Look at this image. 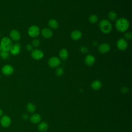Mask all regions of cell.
<instances>
[{
  "mask_svg": "<svg viewBox=\"0 0 132 132\" xmlns=\"http://www.w3.org/2000/svg\"><path fill=\"white\" fill-rule=\"evenodd\" d=\"M116 27L119 32H123L126 31L129 27V21L125 18H121L116 20Z\"/></svg>",
  "mask_w": 132,
  "mask_h": 132,
  "instance_id": "cell-1",
  "label": "cell"
},
{
  "mask_svg": "<svg viewBox=\"0 0 132 132\" xmlns=\"http://www.w3.org/2000/svg\"><path fill=\"white\" fill-rule=\"evenodd\" d=\"M99 28L102 32L107 34L111 32L112 29V26L108 20L103 19L99 23Z\"/></svg>",
  "mask_w": 132,
  "mask_h": 132,
  "instance_id": "cell-2",
  "label": "cell"
},
{
  "mask_svg": "<svg viewBox=\"0 0 132 132\" xmlns=\"http://www.w3.org/2000/svg\"><path fill=\"white\" fill-rule=\"evenodd\" d=\"M12 45L13 44L12 40L8 37H3L1 40L0 47L1 48V51L9 52L11 48Z\"/></svg>",
  "mask_w": 132,
  "mask_h": 132,
  "instance_id": "cell-3",
  "label": "cell"
},
{
  "mask_svg": "<svg viewBox=\"0 0 132 132\" xmlns=\"http://www.w3.org/2000/svg\"><path fill=\"white\" fill-rule=\"evenodd\" d=\"M40 28L36 25L31 26L28 29V35L32 38H36L38 37L40 34Z\"/></svg>",
  "mask_w": 132,
  "mask_h": 132,
  "instance_id": "cell-4",
  "label": "cell"
},
{
  "mask_svg": "<svg viewBox=\"0 0 132 132\" xmlns=\"http://www.w3.org/2000/svg\"><path fill=\"white\" fill-rule=\"evenodd\" d=\"M31 56L35 60H40L43 57L44 53L39 49H35L31 51Z\"/></svg>",
  "mask_w": 132,
  "mask_h": 132,
  "instance_id": "cell-5",
  "label": "cell"
},
{
  "mask_svg": "<svg viewBox=\"0 0 132 132\" xmlns=\"http://www.w3.org/2000/svg\"><path fill=\"white\" fill-rule=\"evenodd\" d=\"M60 60L57 57H52L48 59V64L52 68H57L60 64Z\"/></svg>",
  "mask_w": 132,
  "mask_h": 132,
  "instance_id": "cell-6",
  "label": "cell"
},
{
  "mask_svg": "<svg viewBox=\"0 0 132 132\" xmlns=\"http://www.w3.org/2000/svg\"><path fill=\"white\" fill-rule=\"evenodd\" d=\"M117 46L118 48L120 51H124L127 48L128 43L125 39L124 38H120L117 42Z\"/></svg>",
  "mask_w": 132,
  "mask_h": 132,
  "instance_id": "cell-7",
  "label": "cell"
},
{
  "mask_svg": "<svg viewBox=\"0 0 132 132\" xmlns=\"http://www.w3.org/2000/svg\"><path fill=\"white\" fill-rule=\"evenodd\" d=\"M2 72L5 75L9 76L13 74L14 72V68L12 65L10 64H6L3 66L2 68Z\"/></svg>",
  "mask_w": 132,
  "mask_h": 132,
  "instance_id": "cell-8",
  "label": "cell"
},
{
  "mask_svg": "<svg viewBox=\"0 0 132 132\" xmlns=\"http://www.w3.org/2000/svg\"><path fill=\"white\" fill-rule=\"evenodd\" d=\"M110 50V46L107 43L101 44L98 47V51L100 53L105 54L108 53Z\"/></svg>",
  "mask_w": 132,
  "mask_h": 132,
  "instance_id": "cell-9",
  "label": "cell"
},
{
  "mask_svg": "<svg viewBox=\"0 0 132 132\" xmlns=\"http://www.w3.org/2000/svg\"><path fill=\"white\" fill-rule=\"evenodd\" d=\"M9 36L10 37L11 40L14 41H18L21 38V34L20 32L16 29H13L11 30Z\"/></svg>",
  "mask_w": 132,
  "mask_h": 132,
  "instance_id": "cell-10",
  "label": "cell"
},
{
  "mask_svg": "<svg viewBox=\"0 0 132 132\" xmlns=\"http://www.w3.org/2000/svg\"><path fill=\"white\" fill-rule=\"evenodd\" d=\"M11 121L9 117L7 116H4L1 119V124L4 127H8L11 124Z\"/></svg>",
  "mask_w": 132,
  "mask_h": 132,
  "instance_id": "cell-11",
  "label": "cell"
},
{
  "mask_svg": "<svg viewBox=\"0 0 132 132\" xmlns=\"http://www.w3.org/2000/svg\"><path fill=\"white\" fill-rule=\"evenodd\" d=\"M21 51V46L19 43H15L13 44L10 50L11 54L13 55H16L19 54Z\"/></svg>",
  "mask_w": 132,
  "mask_h": 132,
  "instance_id": "cell-12",
  "label": "cell"
},
{
  "mask_svg": "<svg viewBox=\"0 0 132 132\" xmlns=\"http://www.w3.org/2000/svg\"><path fill=\"white\" fill-rule=\"evenodd\" d=\"M95 61V57L92 55H88L85 59V63L88 66H92L93 65Z\"/></svg>",
  "mask_w": 132,
  "mask_h": 132,
  "instance_id": "cell-13",
  "label": "cell"
},
{
  "mask_svg": "<svg viewBox=\"0 0 132 132\" xmlns=\"http://www.w3.org/2000/svg\"><path fill=\"white\" fill-rule=\"evenodd\" d=\"M82 37V33L78 30H74L71 34V37L74 40H78Z\"/></svg>",
  "mask_w": 132,
  "mask_h": 132,
  "instance_id": "cell-14",
  "label": "cell"
},
{
  "mask_svg": "<svg viewBox=\"0 0 132 132\" xmlns=\"http://www.w3.org/2000/svg\"><path fill=\"white\" fill-rule=\"evenodd\" d=\"M41 34H42V35L43 36V37H44V38H47V39L51 38L53 35V31L51 29L47 28H45L43 29L42 30Z\"/></svg>",
  "mask_w": 132,
  "mask_h": 132,
  "instance_id": "cell-15",
  "label": "cell"
},
{
  "mask_svg": "<svg viewBox=\"0 0 132 132\" xmlns=\"http://www.w3.org/2000/svg\"><path fill=\"white\" fill-rule=\"evenodd\" d=\"M59 56L60 58L63 60H65L68 57V52L65 48H62L59 51Z\"/></svg>",
  "mask_w": 132,
  "mask_h": 132,
  "instance_id": "cell-16",
  "label": "cell"
},
{
  "mask_svg": "<svg viewBox=\"0 0 132 132\" xmlns=\"http://www.w3.org/2000/svg\"><path fill=\"white\" fill-rule=\"evenodd\" d=\"M102 82L98 80H95L93 81L91 84V87L93 90H98L102 87Z\"/></svg>",
  "mask_w": 132,
  "mask_h": 132,
  "instance_id": "cell-17",
  "label": "cell"
},
{
  "mask_svg": "<svg viewBox=\"0 0 132 132\" xmlns=\"http://www.w3.org/2000/svg\"><path fill=\"white\" fill-rule=\"evenodd\" d=\"M48 26L53 29H57L59 27V24L58 22L55 19H51L48 22Z\"/></svg>",
  "mask_w": 132,
  "mask_h": 132,
  "instance_id": "cell-18",
  "label": "cell"
},
{
  "mask_svg": "<svg viewBox=\"0 0 132 132\" xmlns=\"http://www.w3.org/2000/svg\"><path fill=\"white\" fill-rule=\"evenodd\" d=\"M41 120V117L39 114L36 113L33 114L30 118V121L34 123H37Z\"/></svg>",
  "mask_w": 132,
  "mask_h": 132,
  "instance_id": "cell-19",
  "label": "cell"
},
{
  "mask_svg": "<svg viewBox=\"0 0 132 132\" xmlns=\"http://www.w3.org/2000/svg\"><path fill=\"white\" fill-rule=\"evenodd\" d=\"M48 128V125L45 122H41L38 126V129L39 131L44 132L46 131Z\"/></svg>",
  "mask_w": 132,
  "mask_h": 132,
  "instance_id": "cell-20",
  "label": "cell"
},
{
  "mask_svg": "<svg viewBox=\"0 0 132 132\" xmlns=\"http://www.w3.org/2000/svg\"><path fill=\"white\" fill-rule=\"evenodd\" d=\"M108 17L109 20L111 21H115L117 19V14L114 11H110L108 14Z\"/></svg>",
  "mask_w": 132,
  "mask_h": 132,
  "instance_id": "cell-21",
  "label": "cell"
},
{
  "mask_svg": "<svg viewBox=\"0 0 132 132\" xmlns=\"http://www.w3.org/2000/svg\"><path fill=\"white\" fill-rule=\"evenodd\" d=\"M26 108H27V111H28V112H34V111H35V110H36V107H35V106L33 104H32V103H28Z\"/></svg>",
  "mask_w": 132,
  "mask_h": 132,
  "instance_id": "cell-22",
  "label": "cell"
},
{
  "mask_svg": "<svg viewBox=\"0 0 132 132\" xmlns=\"http://www.w3.org/2000/svg\"><path fill=\"white\" fill-rule=\"evenodd\" d=\"M89 21L91 23L95 24L98 21V17L95 14H92L89 16Z\"/></svg>",
  "mask_w": 132,
  "mask_h": 132,
  "instance_id": "cell-23",
  "label": "cell"
},
{
  "mask_svg": "<svg viewBox=\"0 0 132 132\" xmlns=\"http://www.w3.org/2000/svg\"><path fill=\"white\" fill-rule=\"evenodd\" d=\"M9 57V54L8 52H5L1 51L0 52V57L3 59H7Z\"/></svg>",
  "mask_w": 132,
  "mask_h": 132,
  "instance_id": "cell-24",
  "label": "cell"
},
{
  "mask_svg": "<svg viewBox=\"0 0 132 132\" xmlns=\"http://www.w3.org/2000/svg\"><path fill=\"white\" fill-rule=\"evenodd\" d=\"M55 72H56V74L57 76H61V75H63L64 71H63V70L62 68L59 67V68H58L56 69Z\"/></svg>",
  "mask_w": 132,
  "mask_h": 132,
  "instance_id": "cell-25",
  "label": "cell"
},
{
  "mask_svg": "<svg viewBox=\"0 0 132 132\" xmlns=\"http://www.w3.org/2000/svg\"><path fill=\"white\" fill-rule=\"evenodd\" d=\"M40 42L39 40L37 39L33 40L32 41V46H34V47H38V46H39V45H40Z\"/></svg>",
  "mask_w": 132,
  "mask_h": 132,
  "instance_id": "cell-26",
  "label": "cell"
},
{
  "mask_svg": "<svg viewBox=\"0 0 132 132\" xmlns=\"http://www.w3.org/2000/svg\"><path fill=\"white\" fill-rule=\"evenodd\" d=\"M124 37L127 40H130L132 39V34L130 32H127L124 34Z\"/></svg>",
  "mask_w": 132,
  "mask_h": 132,
  "instance_id": "cell-27",
  "label": "cell"
},
{
  "mask_svg": "<svg viewBox=\"0 0 132 132\" xmlns=\"http://www.w3.org/2000/svg\"><path fill=\"white\" fill-rule=\"evenodd\" d=\"M80 52L82 53H87L88 52V49L86 46H82L80 48Z\"/></svg>",
  "mask_w": 132,
  "mask_h": 132,
  "instance_id": "cell-28",
  "label": "cell"
},
{
  "mask_svg": "<svg viewBox=\"0 0 132 132\" xmlns=\"http://www.w3.org/2000/svg\"><path fill=\"white\" fill-rule=\"evenodd\" d=\"M26 50L28 51H32V49H33V46L32 45H30V44H27L26 46Z\"/></svg>",
  "mask_w": 132,
  "mask_h": 132,
  "instance_id": "cell-29",
  "label": "cell"
},
{
  "mask_svg": "<svg viewBox=\"0 0 132 132\" xmlns=\"http://www.w3.org/2000/svg\"><path fill=\"white\" fill-rule=\"evenodd\" d=\"M128 89L126 88V87H123L122 89V91L123 92V93H125V91H126V92H127V91H128Z\"/></svg>",
  "mask_w": 132,
  "mask_h": 132,
  "instance_id": "cell-30",
  "label": "cell"
},
{
  "mask_svg": "<svg viewBox=\"0 0 132 132\" xmlns=\"http://www.w3.org/2000/svg\"><path fill=\"white\" fill-rule=\"evenodd\" d=\"M23 118L24 119H27V118H28V116H27V114H24L23 115Z\"/></svg>",
  "mask_w": 132,
  "mask_h": 132,
  "instance_id": "cell-31",
  "label": "cell"
},
{
  "mask_svg": "<svg viewBox=\"0 0 132 132\" xmlns=\"http://www.w3.org/2000/svg\"><path fill=\"white\" fill-rule=\"evenodd\" d=\"M3 111L1 109H0V117L3 115Z\"/></svg>",
  "mask_w": 132,
  "mask_h": 132,
  "instance_id": "cell-32",
  "label": "cell"
},
{
  "mask_svg": "<svg viewBox=\"0 0 132 132\" xmlns=\"http://www.w3.org/2000/svg\"><path fill=\"white\" fill-rule=\"evenodd\" d=\"M1 51V47H0V52Z\"/></svg>",
  "mask_w": 132,
  "mask_h": 132,
  "instance_id": "cell-33",
  "label": "cell"
},
{
  "mask_svg": "<svg viewBox=\"0 0 132 132\" xmlns=\"http://www.w3.org/2000/svg\"><path fill=\"white\" fill-rule=\"evenodd\" d=\"M0 78H1V75H0Z\"/></svg>",
  "mask_w": 132,
  "mask_h": 132,
  "instance_id": "cell-34",
  "label": "cell"
}]
</instances>
